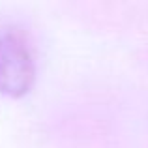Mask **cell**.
Here are the masks:
<instances>
[{
	"instance_id": "1",
	"label": "cell",
	"mask_w": 148,
	"mask_h": 148,
	"mask_svg": "<svg viewBox=\"0 0 148 148\" xmlns=\"http://www.w3.org/2000/svg\"><path fill=\"white\" fill-rule=\"evenodd\" d=\"M34 54L19 32L0 34V92L25 94L34 83Z\"/></svg>"
}]
</instances>
